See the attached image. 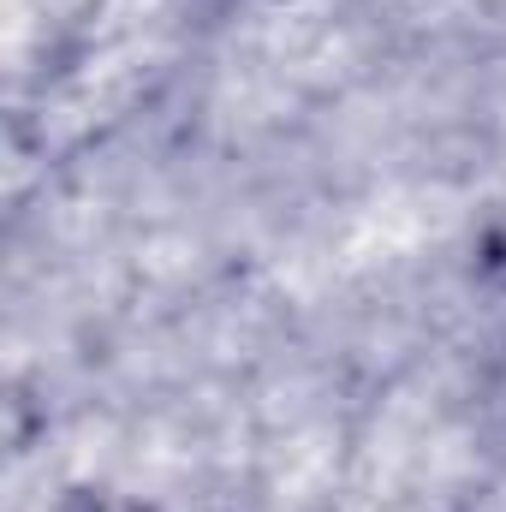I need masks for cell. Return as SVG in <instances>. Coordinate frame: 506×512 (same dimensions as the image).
<instances>
[{
  "label": "cell",
  "instance_id": "6da1fadb",
  "mask_svg": "<svg viewBox=\"0 0 506 512\" xmlns=\"http://www.w3.org/2000/svg\"><path fill=\"white\" fill-rule=\"evenodd\" d=\"M96 512H120V507H96Z\"/></svg>",
  "mask_w": 506,
  "mask_h": 512
}]
</instances>
